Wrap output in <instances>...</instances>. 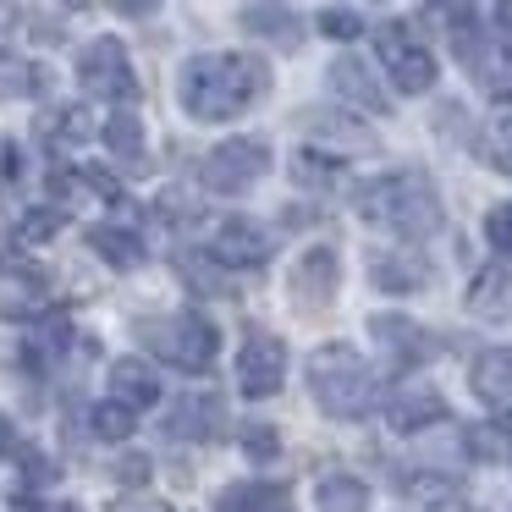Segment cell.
<instances>
[{
	"label": "cell",
	"instance_id": "cell-22",
	"mask_svg": "<svg viewBox=\"0 0 512 512\" xmlns=\"http://www.w3.org/2000/svg\"><path fill=\"white\" fill-rule=\"evenodd\" d=\"M100 144L111 149V160H122V166H133V171H149V138H144V122H138L133 111H116L111 122L100 127Z\"/></svg>",
	"mask_w": 512,
	"mask_h": 512
},
{
	"label": "cell",
	"instance_id": "cell-17",
	"mask_svg": "<svg viewBox=\"0 0 512 512\" xmlns=\"http://www.w3.org/2000/svg\"><path fill=\"white\" fill-rule=\"evenodd\" d=\"M303 127H309V138H320V144H331V155H369L375 149V133H369L364 122H353V116H336V111H303Z\"/></svg>",
	"mask_w": 512,
	"mask_h": 512
},
{
	"label": "cell",
	"instance_id": "cell-27",
	"mask_svg": "<svg viewBox=\"0 0 512 512\" xmlns=\"http://www.w3.org/2000/svg\"><path fill=\"white\" fill-rule=\"evenodd\" d=\"M89 430L100 435V441H127V435L138 430V413L105 397V402H94V408H89Z\"/></svg>",
	"mask_w": 512,
	"mask_h": 512
},
{
	"label": "cell",
	"instance_id": "cell-18",
	"mask_svg": "<svg viewBox=\"0 0 512 512\" xmlns=\"http://www.w3.org/2000/svg\"><path fill=\"white\" fill-rule=\"evenodd\" d=\"M83 243H89V248H94V254H100L111 270H138V265L149 259L144 237L127 232V226H116V221H94L89 232H83Z\"/></svg>",
	"mask_w": 512,
	"mask_h": 512
},
{
	"label": "cell",
	"instance_id": "cell-16",
	"mask_svg": "<svg viewBox=\"0 0 512 512\" xmlns=\"http://www.w3.org/2000/svg\"><path fill=\"white\" fill-rule=\"evenodd\" d=\"M468 314H479V320H512V259H496V265H485L468 281Z\"/></svg>",
	"mask_w": 512,
	"mask_h": 512
},
{
	"label": "cell",
	"instance_id": "cell-23",
	"mask_svg": "<svg viewBox=\"0 0 512 512\" xmlns=\"http://www.w3.org/2000/svg\"><path fill=\"white\" fill-rule=\"evenodd\" d=\"M243 28L254 39H270V45L292 50L303 39V23L287 12V6H243Z\"/></svg>",
	"mask_w": 512,
	"mask_h": 512
},
{
	"label": "cell",
	"instance_id": "cell-26",
	"mask_svg": "<svg viewBox=\"0 0 512 512\" xmlns=\"http://www.w3.org/2000/svg\"><path fill=\"white\" fill-rule=\"evenodd\" d=\"M292 177H298L303 188H336V182H342V160H336L331 149L303 144L298 155H292Z\"/></svg>",
	"mask_w": 512,
	"mask_h": 512
},
{
	"label": "cell",
	"instance_id": "cell-14",
	"mask_svg": "<svg viewBox=\"0 0 512 512\" xmlns=\"http://www.w3.org/2000/svg\"><path fill=\"white\" fill-rule=\"evenodd\" d=\"M221 424H226V408L215 391H182L166 413V435H177V441H215Z\"/></svg>",
	"mask_w": 512,
	"mask_h": 512
},
{
	"label": "cell",
	"instance_id": "cell-35",
	"mask_svg": "<svg viewBox=\"0 0 512 512\" xmlns=\"http://www.w3.org/2000/svg\"><path fill=\"white\" fill-rule=\"evenodd\" d=\"M83 133H89V122H83V111H78V105L56 111V138H61V144H78Z\"/></svg>",
	"mask_w": 512,
	"mask_h": 512
},
{
	"label": "cell",
	"instance_id": "cell-33",
	"mask_svg": "<svg viewBox=\"0 0 512 512\" xmlns=\"http://www.w3.org/2000/svg\"><path fill=\"white\" fill-rule=\"evenodd\" d=\"M56 485V468H50L45 452H23V490H45Z\"/></svg>",
	"mask_w": 512,
	"mask_h": 512
},
{
	"label": "cell",
	"instance_id": "cell-1",
	"mask_svg": "<svg viewBox=\"0 0 512 512\" xmlns=\"http://www.w3.org/2000/svg\"><path fill=\"white\" fill-rule=\"evenodd\" d=\"M265 94H270V67L259 56H248V50L193 56L177 72V105L193 122H232Z\"/></svg>",
	"mask_w": 512,
	"mask_h": 512
},
{
	"label": "cell",
	"instance_id": "cell-34",
	"mask_svg": "<svg viewBox=\"0 0 512 512\" xmlns=\"http://www.w3.org/2000/svg\"><path fill=\"white\" fill-rule=\"evenodd\" d=\"M463 446H468V457H501V435L496 430H474V424H468Z\"/></svg>",
	"mask_w": 512,
	"mask_h": 512
},
{
	"label": "cell",
	"instance_id": "cell-29",
	"mask_svg": "<svg viewBox=\"0 0 512 512\" xmlns=\"http://www.w3.org/2000/svg\"><path fill=\"white\" fill-rule=\"evenodd\" d=\"M320 34H331V39H358V34H364V17H358L353 6H320Z\"/></svg>",
	"mask_w": 512,
	"mask_h": 512
},
{
	"label": "cell",
	"instance_id": "cell-12",
	"mask_svg": "<svg viewBox=\"0 0 512 512\" xmlns=\"http://www.w3.org/2000/svg\"><path fill=\"white\" fill-rule=\"evenodd\" d=\"M430 259L419 254V248H380L375 259H369V281H375L380 292H391V298H408V292H424L430 287Z\"/></svg>",
	"mask_w": 512,
	"mask_h": 512
},
{
	"label": "cell",
	"instance_id": "cell-9",
	"mask_svg": "<svg viewBox=\"0 0 512 512\" xmlns=\"http://www.w3.org/2000/svg\"><path fill=\"white\" fill-rule=\"evenodd\" d=\"M204 254H210L221 270H259L270 259V243H265V232H259L254 221L226 215V221L210 232V248H204Z\"/></svg>",
	"mask_w": 512,
	"mask_h": 512
},
{
	"label": "cell",
	"instance_id": "cell-36",
	"mask_svg": "<svg viewBox=\"0 0 512 512\" xmlns=\"http://www.w3.org/2000/svg\"><path fill=\"white\" fill-rule=\"evenodd\" d=\"M23 452V441H17V424H12V413H0V457H17Z\"/></svg>",
	"mask_w": 512,
	"mask_h": 512
},
{
	"label": "cell",
	"instance_id": "cell-13",
	"mask_svg": "<svg viewBox=\"0 0 512 512\" xmlns=\"http://www.w3.org/2000/svg\"><path fill=\"white\" fill-rule=\"evenodd\" d=\"M386 419H391V430L419 435L430 424H446V397L435 386H424V380H408V386H397L386 397Z\"/></svg>",
	"mask_w": 512,
	"mask_h": 512
},
{
	"label": "cell",
	"instance_id": "cell-24",
	"mask_svg": "<svg viewBox=\"0 0 512 512\" xmlns=\"http://www.w3.org/2000/svg\"><path fill=\"white\" fill-rule=\"evenodd\" d=\"M314 512H369V485L353 474H325L314 490Z\"/></svg>",
	"mask_w": 512,
	"mask_h": 512
},
{
	"label": "cell",
	"instance_id": "cell-37",
	"mask_svg": "<svg viewBox=\"0 0 512 512\" xmlns=\"http://www.w3.org/2000/svg\"><path fill=\"white\" fill-rule=\"evenodd\" d=\"M435 512H468V507H463L457 496H446V501H435Z\"/></svg>",
	"mask_w": 512,
	"mask_h": 512
},
{
	"label": "cell",
	"instance_id": "cell-3",
	"mask_svg": "<svg viewBox=\"0 0 512 512\" xmlns=\"http://www.w3.org/2000/svg\"><path fill=\"white\" fill-rule=\"evenodd\" d=\"M309 391L331 419H364L380 402V375L347 342H325L309 353Z\"/></svg>",
	"mask_w": 512,
	"mask_h": 512
},
{
	"label": "cell",
	"instance_id": "cell-20",
	"mask_svg": "<svg viewBox=\"0 0 512 512\" xmlns=\"http://www.w3.org/2000/svg\"><path fill=\"white\" fill-rule=\"evenodd\" d=\"M468 380H474L479 402L512 413V347H490V353H479L474 369H468Z\"/></svg>",
	"mask_w": 512,
	"mask_h": 512
},
{
	"label": "cell",
	"instance_id": "cell-19",
	"mask_svg": "<svg viewBox=\"0 0 512 512\" xmlns=\"http://www.w3.org/2000/svg\"><path fill=\"white\" fill-rule=\"evenodd\" d=\"M111 402H122V408L144 413L160 402V375L144 364V358H116L111 364Z\"/></svg>",
	"mask_w": 512,
	"mask_h": 512
},
{
	"label": "cell",
	"instance_id": "cell-25",
	"mask_svg": "<svg viewBox=\"0 0 512 512\" xmlns=\"http://www.w3.org/2000/svg\"><path fill=\"white\" fill-rule=\"evenodd\" d=\"M45 89V72L34 61H23L17 50L0 45V100H28V94Z\"/></svg>",
	"mask_w": 512,
	"mask_h": 512
},
{
	"label": "cell",
	"instance_id": "cell-28",
	"mask_svg": "<svg viewBox=\"0 0 512 512\" xmlns=\"http://www.w3.org/2000/svg\"><path fill=\"white\" fill-rule=\"evenodd\" d=\"M237 441H243V452L254 457V463H270V457L281 452V435H276V424H265V419H248L243 430H237Z\"/></svg>",
	"mask_w": 512,
	"mask_h": 512
},
{
	"label": "cell",
	"instance_id": "cell-40",
	"mask_svg": "<svg viewBox=\"0 0 512 512\" xmlns=\"http://www.w3.org/2000/svg\"><path fill=\"white\" fill-rule=\"evenodd\" d=\"M0 23H12V6H0Z\"/></svg>",
	"mask_w": 512,
	"mask_h": 512
},
{
	"label": "cell",
	"instance_id": "cell-11",
	"mask_svg": "<svg viewBox=\"0 0 512 512\" xmlns=\"http://www.w3.org/2000/svg\"><path fill=\"white\" fill-rule=\"evenodd\" d=\"M369 336H375L397 364H430V358L441 353V342H435L419 320H408V314H369Z\"/></svg>",
	"mask_w": 512,
	"mask_h": 512
},
{
	"label": "cell",
	"instance_id": "cell-21",
	"mask_svg": "<svg viewBox=\"0 0 512 512\" xmlns=\"http://www.w3.org/2000/svg\"><path fill=\"white\" fill-rule=\"evenodd\" d=\"M215 512H292V490L276 479H243L215 496Z\"/></svg>",
	"mask_w": 512,
	"mask_h": 512
},
{
	"label": "cell",
	"instance_id": "cell-38",
	"mask_svg": "<svg viewBox=\"0 0 512 512\" xmlns=\"http://www.w3.org/2000/svg\"><path fill=\"white\" fill-rule=\"evenodd\" d=\"M122 512H166V507H155V501H127Z\"/></svg>",
	"mask_w": 512,
	"mask_h": 512
},
{
	"label": "cell",
	"instance_id": "cell-4",
	"mask_svg": "<svg viewBox=\"0 0 512 512\" xmlns=\"http://www.w3.org/2000/svg\"><path fill=\"white\" fill-rule=\"evenodd\" d=\"M144 336L171 369H188V375H204L221 353V336L204 314H166V320H144Z\"/></svg>",
	"mask_w": 512,
	"mask_h": 512
},
{
	"label": "cell",
	"instance_id": "cell-30",
	"mask_svg": "<svg viewBox=\"0 0 512 512\" xmlns=\"http://www.w3.org/2000/svg\"><path fill=\"white\" fill-rule=\"evenodd\" d=\"M485 237H490V248H501V254L512 259V204H496V210L485 215Z\"/></svg>",
	"mask_w": 512,
	"mask_h": 512
},
{
	"label": "cell",
	"instance_id": "cell-2",
	"mask_svg": "<svg viewBox=\"0 0 512 512\" xmlns=\"http://www.w3.org/2000/svg\"><path fill=\"white\" fill-rule=\"evenodd\" d=\"M353 204H358L364 221L386 226L402 243H424V237H435L446 221L441 193H435L430 171H419V166H402V171H386V177L364 182V188L353 193Z\"/></svg>",
	"mask_w": 512,
	"mask_h": 512
},
{
	"label": "cell",
	"instance_id": "cell-10",
	"mask_svg": "<svg viewBox=\"0 0 512 512\" xmlns=\"http://www.w3.org/2000/svg\"><path fill=\"white\" fill-rule=\"evenodd\" d=\"M336 287H342V259H336V248H303L298 265H292V298L303 303V309H325V303L336 298Z\"/></svg>",
	"mask_w": 512,
	"mask_h": 512
},
{
	"label": "cell",
	"instance_id": "cell-32",
	"mask_svg": "<svg viewBox=\"0 0 512 512\" xmlns=\"http://www.w3.org/2000/svg\"><path fill=\"white\" fill-rule=\"evenodd\" d=\"M61 232V210H34L23 215V243H45V237Z\"/></svg>",
	"mask_w": 512,
	"mask_h": 512
},
{
	"label": "cell",
	"instance_id": "cell-5",
	"mask_svg": "<svg viewBox=\"0 0 512 512\" xmlns=\"http://www.w3.org/2000/svg\"><path fill=\"white\" fill-rule=\"evenodd\" d=\"M78 89L94 94V100H133L138 94V72H133V56L116 34H100L83 45L78 56Z\"/></svg>",
	"mask_w": 512,
	"mask_h": 512
},
{
	"label": "cell",
	"instance_id": "cell-7",
	"mask_svg": "<svg viewBox=\"0 0 512 512\" xmlns=\"http://www.w3.org/2000/svg\"><path fill=\"white\" fill-rule=\"evenodd\" d=\"M380 61L391 72V89L397 94H430L435 89V56L408 23H386L380 28Z\"/></svg>",
	"mask_w": 512,
	"mask_h": 512
},
{
	"label": "cell",
	"instance_id": "cell-8",
	"mask_svg": "<svg viewBox=\"0 0 512 512\" xmlns=\"http://www.w3.org/2000/svg\"><path fill=\"white\" fill-rule=\"evenodd\" d=\"M287 386V342L270 331H254L237 353V391L243 397H276Z\"/></svg>",
	"mask_w": 512,
	"mask_h": 512
},
{
	"label": "cell",
	"instance_id": "cell-31",
	"mask_svg": "<svg viewBox=\"0 0 512 512\" xmlns=\"http://www.w3.org/2000/svg\"><path fill=\"white\" fill-rule=\"evenodd\" d=\"M116 485H149V474H155V463H149L144 452H127V457H116Z\"/></svg>",
	"mask_w": 512,
	"mask_h": 512
},
{
	"label": "cell",
	"instance_id": "cell-6",
	"mask_svg": "<svg viewBox=\"0 0 512 512\" xmlns=\"http://www.w3.org/2000/svg\"><path fill=\"white\" fill-rule=\"evenodd\" d=\"M270 171V144L265 138H226L204 155V188L210 193H248Z\"/></svg>",
	"mask_w": 512,
	"mask_h": 512
},
{
	"label": "cell",
	"instance_id": "cell-39",
	"mask_svg": "<svg viewBox=\"0 0 512 512\" xmlns=\"http://www.w3.org/2000/svg\"><path fill=\"white\" fill-rule=\"evenodd\" d=\"M34 512H78V507H67V501H50V507H34Z\"/></svg>",
	"mask_w": 512,
	"mask_h": 512
},
{
	"label": "cell",
	"instance_id": "cell-15",
	"mask_svg": "<svg viewBox=\"0 0 512 512\" xmlns=\"http://www.w3.org/2000/svg\"><path fill=\"white\" fill-rule=\"evenodd\" d=\"M331 94L347 100V105H358V111H369V116L386 111V89H380V78L358 56H336L331 61Z\"/></svg>",
	"mask_w": 512,
	"mask_h": 512
}]
</instances>
